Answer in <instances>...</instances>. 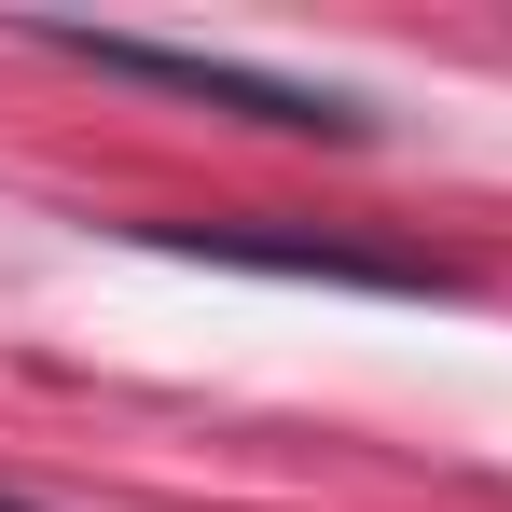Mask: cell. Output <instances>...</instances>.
<instances>
[{
	"label": "cell",
	"instance_id": "obj_1",
	"mask_svg": "<svg viewBox=\"0 0 512 512\" xmlns=\"http://www.w3.org/2000/svg\"><path fill=\"white\" fill-rule=\"evenodd\" d=\"M97 70H139V84H180V97H222V111H263V125H346L333 97L305 84H263V70H222V56H167V42H84Z\"/></svg>",
	"mask_w": 512,
	"mask_h": 512
},
{
	"label": "cell",
	"instance_id": "obj_2",
	"mask_svg": "<svg viewBox=\"0 0 512 512\" xmlns=\"http://www.w3.org/2000/svg\"><path fill=\"white\" fill-rule=\"evenodd\" d=\"M0 512H28V499H0Z\"/></svg>",
	"mask_w": 512,
	"mask_h": 512
}]
</instances>
